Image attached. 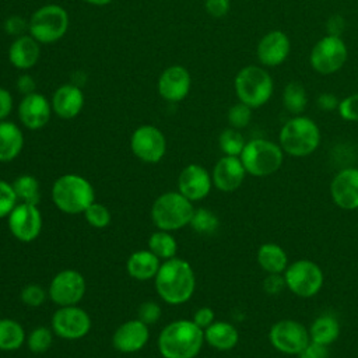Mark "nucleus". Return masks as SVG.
Here are the masks:
<instances>
[{"mask_svg":"<svg viewBox=\"0 0 358 358\" xmlns=\"http://www.w3.org/2000/svg\"><path fill=\"white\" fill-rule=\"evenodd\" d=\"M296 358H329V350L326 345L309 341V344L296 355Z\"/></svg>","mask_w":358,"mask_h":358,"instance_id":"09e8293b","label":"nucleus"},{"mask_svg":"<svg viewBox=\"0 0 358 358\" xmlns=\"http://www.w3.org/2000/svg\"><path fill=\"white\" fill-rule=\"evenodd\" d=\"M215 313H214V310L211 309V308H208V306H201V308H199L194 313H193V317H192V320L200 327V329H207L211 323H214L215 320Z\"/></svg>","mask_w":358,"mask_h":358,"instance_id":"49530a36","label":"nucleus"},{"mask_svg":"<svg viewBox=\"0 0 358 358\" xmlns=\"http://www.w3.org/2000/svg\"><path fill=\"white\" fill-rule=\"evenodd\" d=\"M69 28V14L59 4L39 7L28 21L29 35L39 43H53L64 36Z\"/></svg>","mask_w":358,"mask_h":358,"instance_id":"6e6552de","label":"nucleus"},{"mask_svg":"<svg viewBox=\"0 0 358 358\" xmlns=\"http://www.w3.org/2000/svg\"><path fill=\"white\" fill-rule=\"evenodd\" d=\"M52 115V103L39 92L24 95L18 105V117L29 130H39L48 124Z\"/></svg>","mask_w":358,"mask_h":358,"instance_id":"412c9836","label":"nucleus"},{"mask_svg":"<svg viewBox=\"0 0 358 358\" xmlns=\"http://www.w3.org/2000/svg\"><path fill=\"white\" fill-rule=\"evenodd\" d=\"M347 28V21L341 14H333L326 21V32L333 36H343Z\"/></svg>","mask_w":358,"mask_h":358,"instance_id":"a18cd8bd","label":"nucleus"},{"mask_svg":"<svg viewBox=\"0 0 358 358\" xmlns=\"http://www.w3.org/2000/svg\"><path fill=\"white\" fill-rule=\"evenodd\" d=\"M193 213V201L180 192H166L154 200L151 220L158 229L173 232L189 225Z\"/></svg>","mask_w":358,"mask_h":358,"instance_id":"423d86ee","label":"nucleus"},{"mask_svg":"<svg viewBox=\"0 0 358 358\" xmlns=\"http://www.w3.org/2000/svg\"><path fill=\"white\" fill-rule=\"evenodd\" d=\"M148 249L159 259L168 260L175 257L178 250V243L169 231L158 229L148 238Z\"/></svg>","mask_w":358,"mask_h":358,"instance_id":"2f4dec72","label":"nucleus"},{"mask_svg":"<svg viewBox=\"0 0 358 358\" xmlns=\"http://www.w3.org/2000/svg\"><path fill=\"white\" fill-rule=\"evenodd\" d=\"M246 173L264 178L275 173L284 162V151L280 144L267 138H253L246 141L239 155Z\"/></svg>","mask_w":358,"mask_h":358,"instance_id":"0eeeda50","label":"nucleus"},{"mask_svg":"<svg viewBox=\"0 0 358 358\" xmlns=\"http://www.w3.org/2000/svg\"><path fill=\"white\" fill-rule=\"evenodd\" d=\"M246 176L245 166L239 157L224 155L217 161L213 168V186L221 192H234L236 190Z\"/></svg>","mask_w":358,"mask_h":358,"instance_id":"4be33fe9","label":"nucleus"},{"mask_svg":"<svg viewBox=\"0 0 358 358\" xmlns=\"http://www.w3.org/2000/svg\"><path fill=\"white\" fill-rule=\"evenodd\" d=\"M52 200L66 214H83L95 201V190L84 176L64 173L52 186Z\"/></svg>","mask_w":358,"mask_h":358,"instance_id":"20e7f679","label":"nucleus"},{"mask_svg":"<svg viewBox=\"0 0 358 358\" xmlns=\"http://www.w3.org/2000/svg\"><path fill=\"white\" fill-rule=\"evenodd\" d=\"M15 85H17V90H18L21 94H24V95L36 92V91H35V90H36V83H35V80H34L29 74H22V76H20L18 80H17V83H15Z\"/></svg>","mask_w":358,"mask_h":358,"instance_id":"603ef678","label":"nucleus"},{"mask_svg":"<svg viewBox=\"0 0 358 358\" xmlns=\"http://www.w3.org/2000/svg\"><path fill=\"white\" fill-rule=\"evenodd\" d=\"M84 1L88 4H92V6H106V4L112 3L113 0H84Z\"/></svg>","mask_w":358,"mask_h":358,"instance_id":"864d4df0","label":"nucleus"},{"mask_svg":"<svg viewBox=\"0 0 358 358\" xmlns=\"http://www.w3.org/2000/svg\"><path fill=\"white\" fill-rule=\"evenodd\" d=\"M337 112L345 122H358V92L350 94L340 99Z\"/></svg>","mask_w":358,"mask_h":358,"instance_id":"a19ab883","label":"nucleus"},{"mask_svg":"<svg viewBox=\"0 0 358 358\" xmlns=\"http://www.w3.org/2000/svg\"><path fill=\"white\" fill-rule=\"evenodd\" d=\"M259 266L267 274H281L288 267V256L285 250L277 243H263L256 255Z\"/></svg>","mask_w":358,"mask_h":358,"instance_id":"cd10ccee","label":"nucleus"},{"mask_svg":"<svg viewBox=\"0 0 358 358\" xmlns=\"http://www.w3.org/2000/svg\"><path fill=\"white\" fill-rule=\"evenodd\" d=\"M28 350L34 354L46 352L53 343V330L46 326H36L31 330L25 340Z\"/></svg>","mask_w":358,"mask_h":358,"instance_id":"c9c22d12","label":"nucleus"},{"mask_svg":"<svg viewBox=\"0 0 358 358\" xmlns=\"http://www.w3.org/2000/svg\"><path fill=\"white\" fill-rule=\"evenodd\" d=\"M159 298L169 305L187 302L196 289V275L189 262L180 257L164 260L154 277Z\"/></svg>","mask_w":358,"mask_h":358,"instance_id":"f257e3e1","label":"nucleus"},{"mask_svg":"<svg viewBox=\"0 0 358 358\" xmlns=\"http://www.w3.org/2000/svg\"><path fill=\"white\" fill-rule=\"evenodd\" d=\"M192 85L190 73L180 64L166 67L158 78V94L168 102L183 101Z\"/></svg>","mask_w":358,"mask_h":358,"instance_id":"aec40b11","label":"nucleus"},{"mask_svg":"<svg viewBox=\"0 0 358 358\" xmlns=\"http://www.w3.org/2000/svg\"><path fill=\"white\" fill-rule=\"evenodd\" d=\"M48 296V292L38 284H28L21 289L20 298L24 305L29 308L41 306Z\"/></svg>","mask_w":358,"mask_h":358,"instance_id":"ea45409f","label":"nucleus"},{"mask_svg":"<svg viewBox=\"0 0 358 358\" xmlns=\"http://www.w3.org/2000/svg\"><path fill=\"white\" fill-rule=\"evenodd\" d=\"M130 148L140 161L157 164L166 152V140L158 127L143 124L133 131L130 137Z\"/></svg>","mask_w":358,"mask_h":358,"instance_id":"ddd939ff","label":"nucleus"},{"mask_svg":"<svg viewBox=\"0 0 358 358\" xmlns=\"http://www.w3.org/2000/svg\"><path fill=\"white\" fill-rule=\"evenodd\" d=\"M13 96L10 91L0 87V120H6V117L13 110Z\"/></svg>","mask_w":358,"mask_h":358,"instance_id":"3c124183","label":"nucleus"},{"mask_svg":"<svg viewBox=\"0 0 358 358\" xmlns=\"http://www.w3.org/2000/svg\"><path fill=\"white\" fill-rule=\"evenodd\" d=\"M338 103H340V99L334 94H331V92H322L316 98V105L323 112L337 110Z\"/></svg>","mask_w":358,"mask_h":358,"instance_id":"8fccbe9b","label":"nucleus"},{"mask_svg":"<svg viewBox=\"0 0 358 358\" xmlns=\"http://www.w3.org/2000/svg\"><path fill=\"white\" fill-rule=\"evenodd\" d=\"M24 147L21 129L8 120H0V162L15 159Z\"/></svg>","mask_w":358,"mask_h":358,"instance_id":"bb28decb","label":"nucleus"},{"mask_svg":"<svg viewBox=\"0 0 358 358\" xmlns=\"http://www.w3.org/2000/svg\"><path fill=\"white\" fill-rule=\"evenodd\" d=\"M18 199L15 196L11 183L0 179V218L8 217L11 210L17 206Z\"/></svg>","mask_w":358,"mask_h":358,"instance_id":"58836bf2","label":"nucleus"},{"mask_svg":"<svg viewBox=\"0 0 358 358\" xmlns=\"http://www.w3.org/2000/svg\"><path fill=\"white\" fill-rule=\"evenodd\" d=\"M206 11L215 18H221L228 14L231 1L229 0H204Z\"/></svg>","mask_w":358,"mask_h":358,"instance_id":"c03bdc74","label":"nucleus"},{"mask_svg":"<svg viewBox=\"0 0 358 358\" xmlns=\"http://www.w3.org/2000/svg\"><path fill=\"white\" fill-rule=\"evenodd\" d=\"M84 275L71 268H66L55 274L48 288V296L59 306L77 305L85 294Z\"/></svg>","mask_w":358,"mask_h":358,"instance_id":"f8f14e48","label":"nucleus"},{"mask_svg":"<svg viewBox=\"0 0 358 358\" xmlns=\"http://www.w3.org/2000/svg\"><path fill=\"white\" fill-rule=\"evenodd\" d=\"M27 340L24 327L14 319L1 317L0 319V350L1 351H15Z\"/></svg>","mask_w":358,"mask_h":358,"instance_id":"c756f323","label":"nucleus"},{"mask_svg":"<svg viewBox=\"0 0 358 358\" xmlns=\"http://www.w3.org/2000/svg\"><path fill=\"white\" fill-rule=\"evenodd\" d=\"M308 330L310 341L329 347L340 336V323L333 315L323 313L312 322Z\"/></svg>","mask_w":358,"mask_h":358,"instance_id":"c85d7f7f","label":"nucleus"},{"mask_svg":"<svg viewBox=\"0 0 358 358\" xmlns=\"http://www.w3.org/2000/svg\"><path fill=\"white\" fill-rule=\"evenodd\" d=\"M284 288H287L284 274H267L263 280V289L268 295H277Z\"/></svg>","mask_w":358,"mask_h":358,"instance_id":"37998d69","label":"nucleus"},{"mask_svg":"<svg viewBox=\"0 0 358 358\" xmlns=\"http://www.w3.org/2000/svg\"><path fill=\"white\" fill-rule=\"evenodd\" d=\"M193 231L203 235H211L214 234L220 227L218 217L207 208H194V213L192 215L190 224Z\"/></svg>","mask_w":358,"mask_h":358,"instance_id":"f704fd0d","label":"nucleus"},{"mask_svg":"<svg viewBox=\"0 0 358 358\" xmlns=\"http://www.w3.org/2000/svg\"><path fill=\"white\" fill-rule=\"evenodd\" d=\"M50 103L59 117L73 119L84 108V94L74 84H63L55 91Z\"/></svg>","mask_w":358,"mask_h":358,"instance_id":"5701e85b","label":"nucleus"},{"mask_svg":"<svg viewBox=\"0 0 358 358\" xmlns=\"http://www.w3.org/2000/svg\"><path fill=\"white\" fill-rule=\"evenodd\" d=\"M41 56V46L31 35H21L14 39L8 49V60L18 70L32 69Z\"/></svg>","mask_w":358,"mask_h":358,"instance_id":"b1692460","label":"nucleus"},{"mask_svg":"<svg viewBox=\"0 0 358 358\" xmlns=\"http://www.w3.org/2000/svg\"><path fill=\"white\" fill-rule=\"evenodd\" d=\"M162 316V309L161 306L154 302V301H147V302H143L140 306H138V310H137V317L144 322L145 324H154L157 323Z\"/></svg>","mask_w":358,"mask_h":358,"instance_id":"79ce46f5","label":"nucleus"},{"mask_svg":"<svg viewBox=\"0 0 358 358\" xmlns=\"http://www.w3.org/2000/svg\"><path fill=\"white\" fill-rule=\"evenodd\" d=\"M150 340L148 324L138 317L122 323L112 336V345L122 354H133L145 347Z\"/></svg>","mask_w":358,"mask_h":358,"instance_id":"6ab92c4d","label":"nucleus"},{"mask_svg":"<svg viewBox=\"0 0 358 358\" xmlns=\"http://www.w3.org/2000/svg\"><path fill=\"white\" fill-rule=\"evenodd\" d=\"M278 144L284 154L302 158L313 154L320 144V129L308 116L296 115L288 119L278 134Z\"/></svg>","mask_w":358,"mask_h":358,"instance_id":"7ed1b4c3","label":"nucleus"},{"mask_svg":"<svg viewBox=\"0 0 358 358\" xmlns=\"http://www.w3.org/2000/svg\"><path fill=\"white\" fill-rule=\"evenodd\" d=\"M159 266L161 260L150 249L133 252L126 262V270L129 275L138 281L154 278L159 270Z\"/></svg>","mask_w":358,"mask_h":358,"instance_id":"393cba45","label":"nucleus"},{"mask_svg":"<svg viewBox=\"0 0 358 358\" xmlns=\"http://www.w3.org/2000/svg\"><path fill=\"white\" fill-rule=\"evenodd\" d=\"M235 94L239 102L252 109L266 105L274 92V83L270 73L257 64L242 67L234 80Z\"/></svg>","mask_w":358,"mask_h":358,"instance_id":"39448f33","label":"nucleus"},{"mask_svg":"<svg viewBox=\"0 0 358 358\" xmlns=\"http://www.w3.org/2000/svg\"><path fill=\"white\" fill-rule=\"evenodd\" d=\"M245 144H246L245 137L241 134L238 129H234V127H228L222 130L218 137V145L224 155L239 157L243 151Z\"/></svg>","mask_w":358,"mask_h":358,"instance_id":"72a5a7b5","label":"nucleus"},{"mask_svg":"<svg viewBox=\"0 0 358 358\" xmlns=\"http://www.w3.org/2000/svg\"><path fill=\"white\" fill-rule=\"evenodd\" d=\"M83 214H84L85 221L96 229H102V228L108 227L110 222V218H112L108 207L98 201L91 203Z\"/></svg>","mask_w":358,"mask_h":358,"instance_id":"e433bc0d","label":"nucleus"},{"mask_svg":"<svg viewBox=\"0 0 358 358\" xmlns=\"http://www.w3.org/2000/svg\"><path fill=\"white\" fill-rule=\"evenodd\" d=\"M53 333L64 340H78L91 330L90 315L77 305L59 306L52 316Z\"/></svg>","mask_w":358,"mask_h":358,"instance_id":"4468645a","label":"nucleus"},{"mask_svg":"<svg viewBox=\"0 0 358 358\" xmlns=\"http://www.w3.org/2000/svg\"><path fill=\"white\" fill-rule=\"evenodd\" d=\"M291 53V39L280 29L266 32L256 46V56L263 67H277L282 64Z\"/></svg>","mask_w":358,"mask_h":358,"instance_id":"dca6fc26","label":"nucleus"},{"mask_svg":"<svg viewBox=\"0 0 358 358\" xmlns=\"http://www.w3.org/2000/svg\"><path fill=\"white\" fill-rule=\"evenodd\" d=\"M287 288L299 298H310L316 295L324 281L322 268L312 260L299 259L288 264L284 271Z\"/></svg>","mask_w":358,"mask_h":358,"instance_id":"9d476101","label":"nucleus"},{"mask_svg":"<svg viewBox=\"0 0 358 358\" xmlns=\"http://www.w3.org/2000/svg\"><path fill=\"white\" fill-rule=\"evenodd\" d=\"M330 196L333 203L341 210H357L358 168H344L338 171L330 182Z\"/></svg>","mask_w":358,"mask_h":358,"instance_id":"a211bd4d","label":"nucleus"},{"mask_svg":"<svg viewBox=\"0 0 358 358\" xmlns=\"http://www.w3.org/2000/svg\"><path fill=\"white\" fill-rule=\"evenodd\" d=\"M204 343L203 329L193 320L179 319L162 329L157 345L162 358H194Z\"/></svg>","mask_w":358,"mask_h":358,"instance_id":"f03ea898","label":"nucleus"},{"mask_svg":"<svg viewBox=\"0 0 358 358\" xmlns=\"http://www.w3.org/2000/svg\"><path fill=\"white\" fill-rule=\"evenodd\" d=\"M211 187V173L199 164H189L179 173L178 192H180L190 201H200L206 199Z\"/></svg>","mask_w":358,"mask_h":358,"instance_id":"f3484780","label":"nucleus"},{"mask_svg":"<svg viewBox=\"0 0 358 358\" xmlns=\"http://www.w3.org/2000/svg\"><path fill=\"white\" fill-rule=\"evenodd\" d=\"M282 105L289 115H302L308 105L305 87L298 81H289L282 90Z\"/></svg>","mask_w":358,"mask_h":358,"instance_id":"7c9ffc66","label":"nucleus"},{"mask_svg":"<svg viewBox=\"0 0 358 358\" xmlns=\"http://www.w3.org/2000/svg\"><path fill=\"white\" fill-rule=\"evenodd\" d=\"M11 185L14 187L18 203H28V204L38 206V203L41 201V187L35 176L28 173L21 175L15 178V180Z\"/></svg>","mask_w":358,"mask_h":358,"instance_id":"473e14b6","label":"nucleus"},{"mask_svg":"<svg viewBox=\"0 0 358 358\" xmlns=\"http://www.w3.org/2000/svg\"><path fill=\"white\" fill-rule=\"evenodd\" d=\"M227 119H228V123H229L231 127L241 130V129L246 127L250 123V120H252V108L248 106L243 102H236L228 109Z\"/></svg>","mask_w":358,"mask_h":358,"instance_id":"4c0bfd02","label":"nucleus"},{"mask_svg":"<svg viewBox=\"0 0 358 358\" xmlns=\"http://www.w3.org/2000/svg\"><path fill=\"white\" fill-rule=\"evenodd\" d=\"M204 341L218 351H229L238 344L239 333L234 324L218 320L204 329Z\"/></svg>","mask_w":358,"mask_h":358,"instance_id":"a878e982","label":"nucleus"},{"mask_svg":"<svg viewBox=\"0 0 358 358\" xmlns=\"http://www.w3.org/2000/svg\"><path fill=\"white\" fill-rule=\"evenodd\" d=\"M268 340L277 351L287 355H298L310 341L309 330L294 319L275 322L268 331Z\"/></svg>","mask_w":358,"mask_h":358,"instance_id":"9b49d317","label":"nucleus"},{"mask_svg":"<svg viewBox=\"0 0 358 358\" xmlns=\"http://www.w3.org/2000/svg\"><path fill=\"white\" fill-rule=\"evenodd\" d=\"M11 235L20 242L35 241L42 231V214L35 204L17 203L7 217Z\"/></svg>","mask_w":358,"mask_h":358,"instance_id":"2eb2a0df","label":"nucleus"},{"mask_svg":"<svg viewBox=\"0 0 358 358\" xmlns=\"http://www.w3.org/2000/svg\"><path fill=\"white\" fill-rule=\"evenodd\" d=\"M348 59V48L341 36L324 35L312 48L309 53L310 67L323 76L337 73L344 67Z\"/></svg>","mask_w":358,"mask_h":358,"instance_id":"1a4fd4ad","label":"nucleus"},{"mask_svg":"<svg viewBox=\"0 0 358 358\" xmlns=\"http://www.w3.org/2000/svg\"><path fill=\"white\" fill-rule=\"evenodd\" d=\"M4 29L10 35L21 36L28 29V22L20 15H11L4 21Z\"/></svg>","mask_w":358,"mask_h":358,"instance_id":"de8ad7c7","label":"nucleus"}]
</instances>
